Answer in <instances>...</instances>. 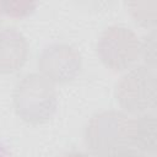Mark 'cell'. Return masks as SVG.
<instances>
[{"label":"cell","mask_w":157,"mask_h":157,"mask_svg":"<svg viewBox=\"0 0 157 157\" xmlns=\"http://www.w3.org/2000/svg\"><path fill=\"white\" fill-rule=\"evenodd\" d=\"M61 157H91L90 155L85 153V152H78V151H74V152H69V153H65L64 156Z\"/></svg>","instance_id":"obj_12"},{"label":"cell","mask_w":157,"mask_h":157,"mask_svg":"<svg viewBox=\"0 0 157 157\" xmlns=\"http://www.w3.org/2000/svg\"><path fill=\"white\" fill-rule=\"evenodd\" d=\"M140 55H142L146 63V66L155 70L156 67V31L155 29H152L144 38V42H141Z\"/></svg>","instance_id":"obj_10"},{"label":"cell","mask_w":157,"mask_h":157,"mask_svg":"<svg viewBox=\"0 0 157 157\" xmlns=\"http://www.w3.org/2000/svg\"><path fill=\"white\" fill-rule=\"evenodd\" d=\"M2 21V10H1V4H0V23Z\"/></svg>","instance_id":"obj_14"},{"label":"cell","mask_w":157,"mask_h":157,"mask_svg":"<svg viewBox=\"0 0 157 157\" xmlns=\"http://www.w3.org/2000/svg\"><path fill=\"white\" fill-rule=\"evenodd\" d=\"M156 117L153 113L137 115L130 120L129 128V145L140 152L152 156L157 148L156 134Z\"/></svg>","instance_id":"obj_7"},{"label":"cell","mask_w":157,"mask_h":157,"mask_svg":"<svg viewBox=\"0 0 157 157\" xmlns=\"http://www.w3.org/2000/svg\"><path fill=\"white\" fill-rule=\"evenodd\" d=\"M153 1L146 2H129L126 6L129 7V12L132 16L134 21L144 27H153L156 23V7L148 10Z\"/></svg>","instance_id":"obj_8"},{"label":"cell","mask_w":157,"mask_h":157,"mask_svg":"<svg viewBox=\"0 0 157 157\" xmlns=\"http://www.w3.org/2000/svg\"><path fill=\"white\" fill-rule=\"evenodd\" d=\"M141 42L135 32L125 26H110L101 34L97 54L105 67L112 71L129 69L140 56Z\"/></svg>","instance_id":"obj_4"},{"label":"cell","mask_w":157,"mask_h":157,"mask_svg":"<svg viewBox=\"0 0 157 157\" xmlns=\"http://www.w3.org/2000/svg\"><path fill=\"white\" fill-rule=\"evenodd\" d=\"M115 99L128 113H153L157 101V82L153 69L140 65L120 77L115 86Z\"/></svg>","instance_id":"obj_3"},{"label":"cell","mask_w":157,"mask_h":157,"mask_svg":"<svg viewBox=\"0 0 157 157\" xmlns=\"http://www.w3.org/2000/svg\"><path fill=\"white\" fill-rule=\"evenodd\" d=\"M107 157H148V156L140 152L139 150H136L134 147L124 146V147H120V148L113 151Z\"/></svg>","instance_id":"obj_11"},{"label":"cell","mask_w":157,"mask_h":157,"mask_svg":"<svg viewBox=\"0 0 157 157\" xmlns=\"http://www.w3.org/2000/svg\"><path fill=\"white\" fill-rule=\"evenodd\" d=\"M29 44L27 38L16 28L0 29V75L18 71L27 61Z\"/></svg>","instance_id":"obj_6"},{"label":"cell","mask_w":157,"mask_h":157,"mask_svg":"<svg viewBox=\"0 0 157 157\" xmlns=\"http://www.w3.org/2000/svg\"><path fill=\"white\" fill-rule=\"evenodd\" d=\"M0 157H10V152L7 151V148L0 144Z\"/></svg>","instance_id":"obj_13"},{"label":"cell","mask_w":157,"mask_h":157,"mask_svg":"<svg viewBox=\"0 0 157 157\" xmlns=\"http://www.w3.org/2000/svg\"><path fill=\"white\" fill-rule=\"evenodd\" d=\"M12 102L16 114L26 123L38 125L49 121L58 108L54 83L40 74H27L15 86Z\"/></svg>","instance_id":"obj_1"},{"label":"cell","mask_w":157,"mask_h":157,"mask_svg":"<svg viewBox=\"0 0 157 157\" xmlns=\"http://www.w3.org/2000/svg\"><path fill=\"white\" fill-rule=\"evenodd\" d=\"M40 75L53 83H67L75 80L82 69V58L76 48L66 43L47 45L38 56Z\"/></svg>","instance_id":"obj_5"},{"label":"cell","mask_w":157,"mask_h":157,"mask_svg":"<svg viewBox=\"0 0 157 157\" xmlns=\"http://www.w3.org/2000/svg\"><path fill=\"white\" fill-rule=\"evenodd\" d=\"M2 13L13 18H23L34 12L37 2L34 1H0Z\"/></svg>","instance_id":"obj_9"},{"label":"cell","mask_w":157,"mask_h":157,"mask_svg":"<svg viewBox=\"0 0 157 157\" xmlns=\"http://www.w3.org/2000/svg\"><path fill=\"white\" fill-rule=\"evenodd\" d=\"M130 118L120 110H103L92 115L85 128V144L96 157H107L129 145Z\"/></svg>","instance_id":"obj_2"}]
</instances>
